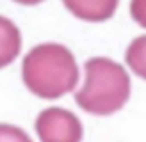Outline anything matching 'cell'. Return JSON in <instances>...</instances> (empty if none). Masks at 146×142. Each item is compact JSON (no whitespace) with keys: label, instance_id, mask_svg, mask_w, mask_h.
<instances>
[{"label":"cell","instance_id":"6da1fadb","mask_svg":"<svg viewBox=\"0 0 146 142\" xmlns=\"http://www.w3.org/2000/svg\"><path fill=\"white\" fill-rule=\"evenodd\" d=\"M21 76L25 87L39 98H59L75 89L80 71L73 53L62 44H39L25 53L21 64Z\"/></svg>","mask_w":146,"mask_h":142},{"label":"cell","instance_id":"7a4b0ae2","mask_svg":"<svg viewBox=\"0 0 146 142\" xmlns=\"http://www.w3.org/2000/svg\"><path fill=\"white\" fill-rule=\"evenodd\" d=\"M130 98L128 71L110 57H91L84 62V85L75 92V103L89 115L119 112Z\"/></svg>","mask_w":146,"mask_h":142},{"label":"cell","instance_id":"3957f363","mask_svg":"<svg viewBox=\"0 0 146 142\" xmlns=\"http://www.w3.org/2000/svg\"><path fill=\"white\" fill-rule=\"evenodd\" d=\"M34 131L39 142H82V121L64 108H43L36 115Z\"/></svg>","mask_w":146,"mask_h":142},{"label":"cell","instance_id":"277c9868","mask_svg":"<svg viewBox=\"0 0 146 142\" xmlns=\"http://www.w3.org/2000/svg\"><path fill=\"white\" fill-rule=\"evenodd\" d=\"M64 7L80 21L89 23H103L114 16L119 0H62Z\"/></svg>","mask_w":146,"mask_h":142},{"label":"cell","instance_id":"5b68a950","mask_svg":"<svg viewBox=\"0 0 146 142\" xmlns=\"http://www.w3.org/2000/svg\"><path fill=\"white\" fill-rule=\"evenodd\" d=\"M21 46H23V39H21L18 25L7 16H0V69L9 66L18 57Z\"/></svg>","mask_w":146,"mask_h":142},{"label":"cell","instance_id":"8992f818","mask_svg":"<svg viewBox=\"0 0 146 142\" xmlns=\"http://www.w3.org/2000/svg\"><path fill=\"white\" fill-rule=\"evenodd\" d=\"M125 64L132 73L146 80V34L135 37L125 48Z\"/></svg>","mask_w":146,"mask_h":142},{"label":"cell","instance_id":"52a82bcc","mask_svg":"<svg viewBox=\"0 0 146 142\" xmlns=\"http://www.w3.org/2000/svg\"><path fill=\"white\" fill-rule=\"evenodd\" d=\"M0 142H32V137L14 124H0Z\"/></svg>","mask_w":146,"mask_h":142},{"label":"cell","instance_id":"ba28073f","mask_svg":"<svg viewBox=\"0 0 146 142\" xmlns=\"http://www.w3.org/2000/svg\"><path fill=\"white\" fill-rule=\"evenodd\" d=\"M130 16L137 25L146 27V0H130Z\"/></svg>","mask_w":146,"mask_h":142},{"label":"cell","instance_id":"9c48e42d","mask_svg":"<svg viewBox=\"0 0 146 142\" xmlns=\"http://www.w3.org/2000/svg\"><path fill=\"white\" fill-rule=\"evenodd\" d=\"M14 2H18V5H39L43 0H14Z\"/></svg>","mask_w":146,"mask_h":142}]
</instances>
